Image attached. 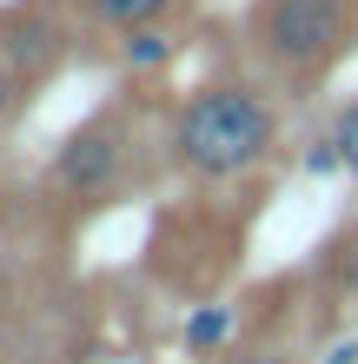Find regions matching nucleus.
<instances>
[{
  "instance_id": "nucleus-7",
  "label": "nucleus",
  "mask_w": 358,
  "mask_h": 364,
  "mask_svg": "<svg viewBox=\"0 0 358 364\" xmlns=\"http://www.w3.org/2000/svg\"><path fill=\"white\" fill-rule=\"evenodd\" d=\"M166 53H173V40H166V33H153V27L126 33V60H133V67H159Z\"/></svg>"
},
{
  "instance_id": "nucleus-6",
  "label": "nucleus",
  "mask_w": 358,
  "mask_h": 364,
  "mask_svg": "<svg viewBox=\"0 0 358 364\" xmlns=\"http://www.w3.org/2000/svg\"><path fill=\"white\" fill-rule=\"evenodd\" d=\"M226 331H233V311H226V305H206V311H193V318H186V345H193V351L219 345Z\"/></svg>"
},
{
  "instance_id": "nucleus-4",
  "label": "nucleus",
  "mask_w": 358,
  "mask_h": 364,
  "mask_svg": "<svg viewBox=\"0 0 358 364\" xmlns=\"http://www.w3.org/2000/svg\"><path fill=\"white\" fill-rule=\"evenodd\" d=\"M0 60L7 67H20V73H47L53 60H60V27H47V20H14L7 27V40H0Z\"/></svg>"
},
{
  "instance_id": "nucleus-5",
  "label": "nucleus",
  "mask_w": 358,
  "mask_h": 364,
  "mask_svg": "<svg viewBox=\"0 0 358 364\" xmlns=\"http://www.w3.org/2000/svg\"><path fill=\"white\" fill-rule=\"evenodd\" d=\"M93 20H107V27H126V33H139V27H153V20L166 7H179V0H80Z\"/></svg>"
},
{
  "instance_id": "nucleus-8",
  "label": "nucleus",
  "mask_w": 358,
  "mask_h": 364,
  "mask_svg": "<svg viewBox=\"0 0 358 364\" xmlns=\"http://www.w3.org/2000/svg\"><path fill=\"white\" fill-rule=\"evenodd\" d=\"M27 87H33V80L20 73V67H7V60H0V119H14L20 106H27Z\"/></svg>"
},
{
  "instance_id": "nucleus-9",
  "label": "nucleus",
  "mask_w": 358,
  "mask_h": 364,
  "mask_svg": "<svg viewBox=\"0 0 358 364\" xmlns=\"http://www.w3.org/2000/svg\"><path fill=\"white\" fill-rule=\"evenodd\" d=\"M332 146H339L345 173L358 179V106H345V113H339V126H332Z\"/></svg>"
},
{
  "instance_id": "nucleus-11",
  "label": "nucleus",
  "mask_w": 358,
  "mask_h": 364,
  "mask_svg": "<svg viewBox=\"0 0 358 364\" xmlns=\"http://www.w3.org/2000/svg\"><path fill=\"white\" fill-rule=\"evenodd\" d=\"M239 364H272V358H239Z\"/></svg>"
},
{
  "instance_id": "nucleus-1",
  "label": "nucleus",
  "mask_w": 358,
  "mask_h": 364,
  "mask_svg": "<svg viewBox=\"0 0 358 364\" xmlns=\"http://www.w3.org/2000/svg\"><path fill=\"white\" fill-rule=\"evenodd\" d=\"M272 139H279V126H272V106L246 87H206L179 106L173 119V159L186 173L199 179H239L252 173Z\"/></svg>"
},
{
  "instance_id": "nucleus-2",
  "label": "nucleus",
  "mask_w": 358,
  "mask_h": 364,
  "mask_svg": "<svg viewBox=\"0 0 358 364\" xmlns=\"http://www.w3.org/2000/svg\"><path fill=\"white\" fill-rule=\"evenodd\" d=\"M259 40L279 67L312 73L352 40V7L345 0H265L259 7Z\"/></svg>"
},
{
  "instance_id": "nucleus-10",
  "label": "nucleus",
  "mask_w": 358,
  "mask_h": 364,
  "mask_svg": "<svg viewBox=\"0 0 358 364\" xmlns=\"http://www.w3.org/2000/svg\"><path fill=\"white\" fill-rule=\"evenodd\" d=\"M325 364H358V345H332V358Z\"/></svg>"
},
{
  "instance_id": "nucleus-3",
  "label": "nucleus",
  "mask_w": 358,
  "mask_h": 364,
  "mask_svg": "<svg viewBox=\"0 0 358 364\" xmlns=\"http://www.w3.org/2000/svg\"><path fill=\"white\" fill-rule=\"evenodd\" d=\"M120 159H126L120 126L113 119H93V126H80V133H67V146H60V159H53V186L73 192V199H93V192L113 186Z\"/></svg>"
}]
</instances>
